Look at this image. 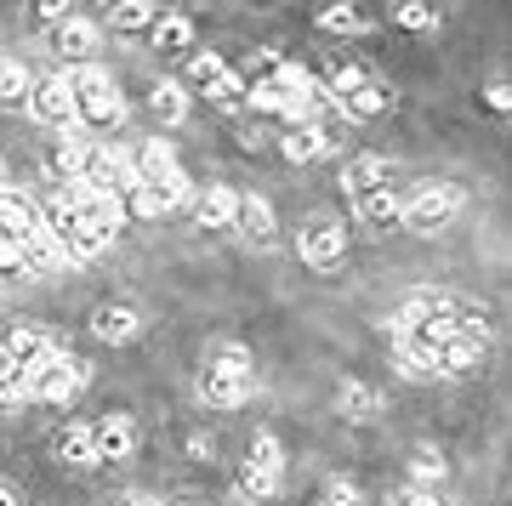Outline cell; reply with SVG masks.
Listing matches in <instances>:
<instances>
[{
    "instance_id": "6da1fadb",
    "label": "cell",
    "mask_w": 512,
    "mask_h": 506,
    "mask_svg": "<svg viewBox=\"0 0 512 506\" xmlns=\"http://www.w3.org/2000/svg\"><path fill=\"white\" fill-rule=\"evenodd\" d=\"M86 381H92V364L74 359V353H46L40 364H29L18 381L23 398H52V404H74V398L86 393Z\"/></svg>"
},
{
    "instance_id": "7a4b0ae2",
    "label": "cell",
    "mask_w": 512,
    "mask_h": 506,
    "mask_svg": "<svg viewBox=\"0 0 512 506\" xmlns=\"http://www.w3.org/2000/svg\"><path fill=\"white\" fill-rule=\"evenodd\" d=\"M69 91H74V120L80 126H120L126 120V103H120V86H114L109 69L80 63L69 74Z\"/></svg>"
},
{
    "instance_id": "3957f363",
    "label": "cell",
    "mask_w": 512,
    "mask_h": 506,
    "mask_svg": "<svg viewBox=\"0 0 512 506\" xmlns=\"http://www.w3.org/2000/svg\"><path fill=\"white\" fill-rule=\"evenodd\" d=\"M461 205H467V194H461L456 182H421L416 199H404V217L399 222H404V228H416V234H439Z\"/></svg>"
},
{
    "instance_id": "277c9868",
    "label": "cell",
    "mask_w": 512,
    "mask_h": 506,
    "mask_svg": "<svg viewBox=\"0 0 512 506\" xmlns=\"http://www.w3.org/2000/svg\"><path fill=\"white\" fill-rule=\"evenodd\" d=\"M200 393H205V404H217V410L245 404V398H251V359H245L239 347H228V353L211 359V370L200 376Z\"/></svg>"
},
{
    "instance_id": "5b68a950",
    "label": "cell",
    "mask_w": 512,
    "mask_h": 506,
    "mask_svg": "<svg viewBox=\"0 0 512 506\" xmlns=\"http://www.w3.org/2000/svg\"><path fill=\"white\" fill-rule=\"evenodd\" d=\"M296 251H302L308 268H336V262L348 256V228L336 217H308L296 228Z\"/></svg>"
},
{
    "instance_id": "8992f818",
    "label": "cell",
    "mask_w": 512,
    "mask_h": 506,
    "mask_svg": "<svg viewBox=\"0 0 512 506\" xmlns=\"http://www.w3.org/2000/svg\"><path fill=\"white\" fill-rule=\"evenodd\" d=\"M23 273H35V279H52V273L69 268V251L57 245V234L40 222V228H23Z\"/></svg>"
},
{
    "instance_id": "52a82bcc",
    "label": "cell",
    "mask_w": 512,
    "mask_h": 506,
    "mask_svg": "<svg viewBox=\"0 0 512 506\" xmlns=\"http://www.w3.org/2000/svg\"><path fill=\"white\" fill-rule=\"evenodd\" d=\"M29 114L35 120H46V126H74V91H69V74H57V80H46V86L29 91Z\"/></svg>"
},
{
    "instance_id": "ba28073f",
    "label": "cell",
    "mask_w": 512,
    "mask_h": 506,
    "mask_svg": "<svg viewBox=\"0 0 512 506\" xmlns=\"http://www.w3.org/2000/svg\"><path fill=\"white\" fill-rule=\"evenodd\" d=\"M92 438H97V467H103V461H126V455L137 450V427H131V416H120V410L97 421Z\"/></svg>"
},
{
    "instance_id": "9c48e42d",
    "label": "cell",
    "mask_w": 512,
    "mask_h": 506,
    "mask_svg": "<svg viewBox=\"0 0 512 506\" xmlns=\"http://www.w3.org/2000/svg\"><path fill=\"white\" fill-rule=\"evenodd\" d=\"M137 330H143V319H137L131 308H120V302H103V308L92 313V336L97 342H109V347L137 342Z\"/></svg>"
},
{
    "instance_id": "30bf717a",
    "label": "cell",
    "mask_w": 512,
    "mask_h": 506,
    "mask_svg": "<svg viewBox=\"0 0 512 506\" xmlns=\"http://www.w3.org/2000/svg\"><path fill=\"white\" fill-rule=\"evenodd\" d=\"M399 217H404V199L393 194V182H382V188H365V194H359V222H365V228H393Z\"/></svg>"
},
{
    "instance_id": "8fae6325",
    "label": "cell",
    "mask_w": 512,
    "mask_h": 506,
    "mask_svg": "<svg viewBox=\"0 0 512 506\" xmlns=\"http://www.w3.org/2000/svg\"><path fill=\"white\" fill-rule=\"evenodd\" d=\"M433 364H439V376H473L478 364H484V342H467L456 330V336L433 353Z\"/></svg>"
},
{
    "instance_id": "7c38bea8",
    "label": "cell",
    "mask_w": 512,
    "mask_h": 506,
    "mask_svg": "<svg viewBox=\"0 0 512 506\" xmlns=\"http://www.w3.org/2000/svg\"><path fill=\"white\" fill-rule=\"evenodd\" d=\"M86 160H92V137H86V126L74 120V126H63V137H57L52 165L63 171V177H80V171H86Z\"/></svg>"
},
{
    "instance_id": "4fadbf2b",
    "label": "cell",
    "mask_w": 512,
    "mask_h": 506,
    "mask_svg": "<svg viewBox=\"0 0 512 506\" xmlns=\"http://www.w3.org/2000/svg\"><path fill=\"white\" fill-rule=\"evenodd\" d=\"M52 46L63 57H92L97 52V23L92 18H63V23H52Z\"/></svg>"
},
{
    "instance_id": "5bb4252c",
    "label": "cell",
    "mask_w": 512,
    "mask_h": 506,
    "mask_svg": "<svg viewBox=\"0 0 512 506\" xmlns=\"http://www.w3.org/2000/svg\"><path fill=\"white\" fill-rule=\"evenodd\" d=\"M382 182H393V160H387V154H359V160L342 165V188H353V194L382 188Z\"/></svg>"
},
{
    "instance_id": "9a60e30c",
    "label": "cell",
    "mask_w": 512,
    "mask_h": 506,
    "mask_svg": "<svg viewBox=\"0 0 512 506\" xmlns=\"http://www.w3.org/2000/svg\"><path fill=\"white\" fill-rule=\"evenodd\" d=\"M131 165H137V182H160L177 171V148L165 143V137H148L137 154H131Z\"/></svg>"
},
{
    "instance_id": "2e32d148",
    "label": "cell",
    "mask_w": 512,
    "mask_h": 506,
    "mask_svg": "<svg viewBox=\"0 0 512 506\" xmlns=\"http://www.w3.org/2000/svg\"><path fill=\"white\" fill-rule=\"evenodd\" d=\"M194 211H200L205 228H234V211H239V194L234 188H222V182H211L200 199H194Z\"/></svg>"
},
{
    "instance_id": "e0dca14e",
    "label": "cell",
    "mask_w": 512,
    "mask_h": 506,
    "mask_svg": "<svg viewBox=\"0 0 512 506\" xmlns=\"http://www.w3.org/2000/svg\"><path fill=\"white\" fill-rule=\"evenodd\" d=\"M6 347H12V359H18L23 370H29V364H40L46 353H57V347H52V330H46V325H18L12 336H6Z\"/></svg>"
},
{
    "instance_id": "ac0fdd59",
    "label": "cell",
    "mask_w": 512,
    "mask_h": 506,
    "mask_svg": "<svg viewBox=\"0 0 512 506\" xmlns=\"http://www.w3.org/2000/svg\"><path fill=\"white\" fill-rule=\"evenodd\" d=\"M29 109V69L18 57H0V114Z\"/></svg>"
},
{
    "instance_id": "d6986e66",
    "label": "cell",
    "mask_w": 512,
    "mask_h": 506,
    "mask_svg": "<svg viewBox=\"0 0 512 506\" xmlns=\"http://www.w3.org/2000/svg\"><path fill=\"white\" fill-rule=\"evenodd\" d=\"M57 450H63V461H69V467H97V438H92V421H74V427H63Z\"/></svg>"
},
{
    "instance_id": "ffe728a7",
    "label": "cell",
    "mask_w": 512,
    "mask_h": 506,
    "mask_svg": "<svg viewBox=\"0 0 512 506\" xmlns=\"http://www.w3.org/2000/svg\"><path fill=\"white\" fill-rule=\"evenodd\" d=\"M103 23L120 29V35H131V29H148L154 23V6L148 0H103Z\"/></svg>"
},
{
    "instance_id": "44dd1931",
    "label": "cell",
    "mask_w": 512,
    "mask_h": 506,
    "mask_svg": "<svg viewBox=\"0 0 512 506\" xmlns=\"http://www.w3.org/2000/svg\"><path fill=\"white\" fill-rule=\"evenodd\" d=\"M325 154H330V137L319 126H296L285 137V160L291 165H313V160H325Z\"/></svg>"
},
{
    "instance_id": "7402d4cb",
    "label": "cell",
    "mask_w": 512,
    "mask_h": 506,
    "mask_svg": "<svg viewBox=\"0 0 512 506\" xmlns=\"http://www.w3.org/2000/svg\"><path fill=\"white\" fill-rule=\"evenodd\" d=\"M393 23L427 35V29H439V23H444V6H439V0H399V6H393Z\"/></svg>"
},
{
    "instance_id": "603a6c76",
    "label": "cell",
    "mask_w": 512,
    "mask_h": 506,
    "mask_svg": "<svg viewBox=\"0 0 512 506\" xmlns=\"http://www.w3.org/2000/svg\"><path fill=\"white\" fill-rule=\"evenodd\" d=\"M234 228H245L251 239H268L274 234V205H268L262 194H245L239 199V211H234Z\"/></svg>"
},
{
    "instance_id": "cb8c5ba5",
    "label": "cell",
    "mask_w": 512,
    "mask_h": 506,
    "mask_svg": "<svg viewBox=\"0 0 512 506\" xmlns=\"http://www.w3.org/2000/svg\"><path fill=\"white\" fill-rule=\"evenodd\" d=\"M336 103H342V114H348V120H370V114H382L393 97H387L376 80H365V86H353L348 97H336Z\"/></svg>"
},
{
    "instance_id": "d4e9b609",
    "label": "cell",
    "mask_w": 512,
    "mask_h": 506,
    "mask_svg": "<svg viewBox=\"0 0 512 506\" xmlns=\"http://www.w3.org/2000/svg\"><path fill=\"white\" fill-rule=\"evenodd\" d=\"M148 109L160 114L165 126H177V120L188 114V91H183V80H160V86L148 91Z\"/></svg>"
},
{
    "instance_id": "484cf974",
    "label": "cell",
    "mask_w": 512,
    "mask_h": 506,
    "mask_svg": "<svg viewBox=\"0 0 512 506\" xmlns=\"http://www.w3.org/2000/svg\"><path fill=\"white\" fill-rule=\"evenodd\" d=\"M148 29H154V46H160V52H188V46H194V23L177 18V12H171V18H154Z\"/></svg>"
},
{
    "instance_id": "4316f807",
    "label": "cell",
    "mask_w": 512,
    "mask_h": 506,
    "mask_svg": "<svg viewBox=\"0 0 512 506\" xmlns=\"http://www.w3.org/2000/svg\"><path fill=\"white\" fill-rule=\"evenodd\" d=\"M319 29H325V35H359V29H365V12H359L353 0L325 6V12H319Z\"/></svg>"
},
{
    "instance_id": "83f0119b",
    "label": "cell",
    "mask_w": 512,
    "mask_h": 506,
    "mask_svg": "<svg viewBox=\"0 0 512 506\" xmlns=\"http://www.w3.org/2000/svg\"><path fill=\"white\" fill-rule=\"evenodd\" d=\"M251 472H268V478H279L285 472V450H279V438L274 433H256V444H251V461H245Z\"/></svg>"
},
{
    "instance_id": "f1b7e54d",
    "label": "cell",
    "mask_w": 512,
    "mask_h": 506,
    "mask_svg": "<svg viewBox=\"0 0 512 506\" xmlns=\"http://www.w3.org/2000/svg\"><path fill=\"white\" fill-rule=\"evenodd\" d=\"M342 410H348L353 421H370L376 410H382V393L365 387V381H348V387H342Z\"/></svg>"
},
{
    "instance_id": "f546056e",
    "label": "cell",
    "mask_w": 512,
    "mask_h": 506,
    "mask_svg": "<svg viewBox=\"0 0 512 506\" xmlns=\"http://www.w3.org/2000/svg\"><path fill=\"white\" fill-rule=\"evenodd\" d=\"M245 86H251V80H245V74H234V69H222L217 80H211V103H217V109H239V103H245Z\"/></svg>"
},
{
    "instance_id": "4dcf8cb0",
    "label": "cell",
    "mask_w": 512,
    "mask_h": 506,
    "mask_svg": "<svg viewBox=\"0 0 512 506\" xmlns=\"http://www.w3.org/2000/svg\"><path fill=\"white\" fill-rule=\"evenodd\" d=\"M399 376L404 381H433V376H439V364H433V353H421V347L399 342Z\"/></svg>"
},
{
    "instance_id": "1f68e13d",
    "label": "cell",
    "mask_w": 512,
    "mask_h": 506,
    "mask_svg": "<svg viewBox=\"0 0 512 506\" xmlns=\"http://www.w3.org/2000/svg\"><path fill=\"white\" fill-rule=\"evenodd\" d=\"M410 472H416V484H427V489H433V484H444V472H450V467H444V455H439V450H416Z\"/></svg>"
},
{
    "instance_id": "d6a6232c",
    "label": "cell",
    "mask_w": 512,
    "mask_h": 506,
    "mask_svg": "<svg viewBox=\"0 0 512 506\" xmlns=\"http://www.w3.org/2000/svg\"><path fill=\"white\" fill-rule=\"evenodd\" d=\"M353 86H365V69L359 63H336L330 69V97H348Z\"/></svg>"
},
{
    "instance_id": "836d02e7",
    "label": "cell",
    "mask_w": 512,
    "mask_h": 506,
    "mask_svg": "<svg viewBox=\"0 0 512 506\" xmlns=\"http://www.w3.org/2000/svg\"><path fill=\"white\" fill-rule=\"evenodd\" d=\"M239 489H245V495H251V501H268V495H274L279 489V478H268V472H239Z\"/></svg>"
},
{
    "instance_id": "e575fe53",
    "label": "cell",
    "mask_w": 512,
    "mask_h": 506,
    "mask_svg": "<svg viewBox=\"0 0 512 506\" xmlns=\"http://www.w3.org/2000/svg\"><path fill=\"white\" fill-rule=\"evenodd\" d=\"M222 69H228V63H222L217 52H194V57H188V74H194V80H205V86H211Z\"/></svg>"
},
{
    "instance_id": "d590c367",
    "label": "cell",
    "mask_w": 512,
    "mask_h": 506,
    "mask_svg": "<svg viewBox=\"0 0 512 506\" xmlns=\"http://www.w3.org/2000/svg\"><path fill=\"white\" fill-rule=\"evenodd\" d=\"M29 12H35L40 23H63L74 12V0H29Z\"/></svg>"
},
{
    "instance_id": "8d00e7d4",
    "label": "cell",
    "mask_w": 512,
    "mask_h": 506,
    "mask_svg": "<svg viewBox=\"0 0 512 506\" xmlns=\"http://www.w3.org/2000/svg\"><path fill=\"white\" fill-rule=\"evenodd\" d=\"M325 506H359V484H348V478H330Z\"/></svg>"
},
{
    "instance_id": "74e56055",
    "label": "cell",
    "mask_w": 512,
    "mask_h": 506,
    "mask_svg": "<svg viewBox=\"0 0 512 506\" xmlns=\"http://www.w3.org/2000/svg\"><path fill=\"white\" fill-rule=\"evenodd\" d=\"M12 381H23V364L12 359V347L0 342V387H12Z\"/></svg>"
},
{
    "instance_id": "f35d334b",
    "label": "cell",
    "mask_w": 512,
    "mask_h": 506,
    "mask_svg": "<svg viewBox=\"0 0 512 506\" xmlns=\"http://www.w3.org/2000/svg\"><path fill=\"white\" fill-rule=\"evenodd\" d=\"M399 506H439V489H427V484L404 489V495H399Z\"/></svg>"
},
{
    "instance_id": "ab89813d",
    "label": "cell",
    "mask_w": 512,
    "mask_h": 506,
    "mask_svg": "<svg viewBox=\"0 0 512 506\" xmlns=\"http://www.w3.org/2000/svg\"><path fill=\"white\" fill-rule=\"evenodd\" d=\"M484 97H490V109H495V114H507V109H512V86H507V80H495Z\"/></svg>"
},
{
    "instance_id": "60d3db41",
    "label": "cell",
    "mask_w": 512,
    "mask_h": 506,
    "mask_svg": "<svg viewBox=\"0 0 512 506\" xmlns=\"http://www.w3.org/2000/svg\"><path fill=\"white\" fill-rule=\"evenodd\" d=\"M120 506H165V501H154V495H120Z\"/></svg>"
},
{
    "instance_id": "b9f144b4",
    "label": "cell",
    "mask_w": 512,
    "mask_h": 506,
    "mask_svg": "<svg viewBox=\"0 0 512 506\" xmlns=\"http://www.w3.org/2000/svg\"><path fill=\"white\" fill-rule=\"evenodd\" d=\"M0 506H23V501H18V489H12V484H0Z\"/></svg>"
},
{
    "instance_id": "7bdbcfd3",
    "label": "cell",
    "mask_w": 512,
    "mask_h": 506,
    "mask_svg": "<svg viewBox=\"0 0 512 506\" xmlns=\"http://www.w3.org/2000/svg\"><path fill=\"white\" fill-rule=\"evenodd\" d=\"M0 182H6V165H0Z\"/></svg>"
}]
</instances>
